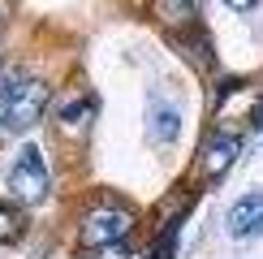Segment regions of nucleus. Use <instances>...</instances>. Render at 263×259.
I'll list each match as a JSON object with an SVG mask.
<instances>
[{
	"label": "nucleus",
	"instance_id": "f257e3e1",
	"mask_svg": "<svg viewBox=\"0 0 263 259\" xmlns=\"http://www.w3.org/2000/svg\"><path fill=\"white\" fill-rule=\"evenodd\" d=\"M0 95H5V134H26L30 125H39L52 100L48 82L26 78L22 69L0 73Z\"/></svg>",
	"mask_w": 263,
	"mask_h": 259
},
{
	"label": "nucleus",
	"instance_id": "f03ea898",
	"mask_svg": "<svg viewBox=\"0 0 263 259\" xmlns=\"http://www.w3.org/2000/svg\"><path fill=\"white\" fill-rule=\"evenodd\" d=\"M134 233V212L125 203H95L91 212L82 216L78 225V246L86 251H104V246H117Z\"/></svg>",
	"mask_w": 263,
	"mask_h": 259
},
{
	"label": "nucleus",
	"instance_id": "7ed1b4c3",
	"mask_svg": "<svg viewBox=\"0 0 263 259\" xmlns=\"http://www.w3.org/2000/svg\"><path fill=\"white\" fill-rule=\"evenodd\" d=\"M9 194H13L17 203H26V208H35L52 194V173H48V160H43V151L35 143H26L17 151L13 169H9Z\"/></svg>",
	"mask_w": 263,
	"mask_h": 259
},
{
	"label": "nucleus",
	"instance_id": "20e7f679",
	"mask_svg": "<svg viewBox=\"0 0 263 259\" xmlns=\"http://www.w3.org/2000/svg\"><path fill=\"white\" fill-rule=\"evenodd\" d=\"M237 151H242V138H237V134H229V130L212 134V138H207V147H203V156H199V173H203L207 181H212V177H224V173L233 169Z\"/></svg>",
	"mask_w": 263,
	"mask_h": 259
},
{
	"label": "nucleus",
	"instance_id": "39448f33",
	"mask_svg": "<svg viewBox=\"0 0 263 259\" xmlns=\"http://www.w3.org/2000/svg\"><path fill=\"white\" fill-rule=\"evenodd\" d=\"M229 233L233 237H255L263 233V190H250L229 208Z\"/></svg>",
	"mask_w": 263,
	"mask_h": 259
},
{
	"label": "nucleus",
	"instance_id": "423d86ee",
	"mask_svg": "<svg viewBox=\"0 0 263 259\" xmlns=\"http://www.w3.org/2000/svg\"><path fill=\"white\" fill-rule=\"evenodd\" d=\"M91 117H95V95H69L61 104V113H57V125L65 134H73V130H86Z\"/></svg>",
	"mask_w": 263,
	"mask_h": 259
},
{
	"label": "nucleus",
	"instance_id": "0eeeda50",
	"mask_svg": "<svg viewBox=\"0 0 263 259\" xmlns=\"http://www.w3.org/2000/svg\"><path fill=\"white\" fill-rule=\"evenodd\" d=\"M177 130H181V113L177 108H168V104L151 108V138H156L160 147H168L173 138H177Z\"/></svg>",
	"mask_w": 263,
	"mask_h": 259
},
{
	"label": "nucleus",
	"instance_id": "6e6552de",
	"mask_svg": "<svg viewBox=\"0 0 263 259\" xmlns=\"http://www.w3.org/2000/svg\"><path fill=\"white\" fill-rule=\"evenodd\" d=\"M199 5H203V0H156L160 17L164 22H181V26H190V22L199 17Z\"/></svg>",
	"mask_w": 263,
	"mask_h": 259
},
{
	"label": "nucleus",
	"instance_id": "1a4fd4ad",
	"mask_svg": "<svg viewBox=\"0 0 263 259\" xmlns=\"http://www.w3.org/2000/svg\"><path fill=\"white\" fill-rule=\"evenodd\" d=\"M22 225H26V220H22V212L13 208V203H0V246H5V242H17V237H22Z\"/></svg>",
	"mask_w": 263,
	"mask_h": 259
},
{
	"label": "nucleus",
	"instance_id": "9d476101",
	"mask_svg": "<svg viewBox=\"0 0 263 259\" xmlns=\"http://www.w3.org/2000/svg\"><path fill=\"white\" fill-rule=\"evenodd\" d=\"M100 259H134V251H129L125 242H117V246H104V251H100Z\"/></svg>",
	"mask_w": 263,
	"mask_h": 259
},
{
	"label": "nucleus",
	"instance_id": "9b49d317",
	"mask_svg": "<svg viewBox=\"0 0 263 259\" xmlns=\"http://www.w3.org/2000/svg\"><path fill=\"white\" fill-rule=\"evenodd\" d=\"M224 5H229V9H237V13H250V9H255L259 0H224Z\"/></svg>",
	"mask_w": 263,
	"mask_h": 259
},
{
	"label": "nucleus",
	"instance_id": "f8f14e48",
	"mask_svg": "<svg viewBox=\"0 0 263 259\" xmlns=\"http://www.w3.org/2000/svg\"><path fill=\"white\" fill-rule=\"evenodd\" d=\"M0 73H5V65H0Z\"/></svg>",
	"mask_w": 263,
	"mask_h": 259
}]
</instances>
